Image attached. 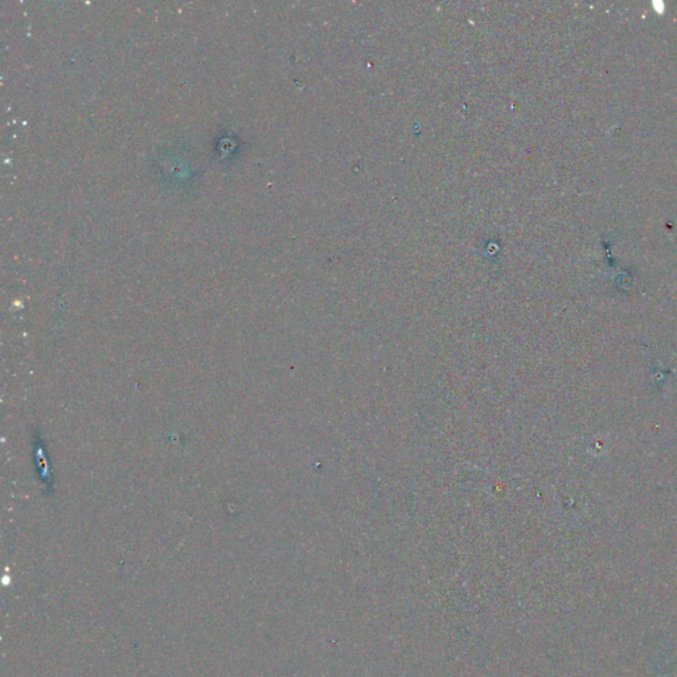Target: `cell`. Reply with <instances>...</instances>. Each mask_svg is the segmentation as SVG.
<instances>
[]
</instances>
